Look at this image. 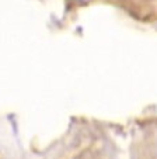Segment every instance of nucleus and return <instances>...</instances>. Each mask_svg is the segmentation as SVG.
I'll return each mask as SVG.
<instances>
[]
</instances>
